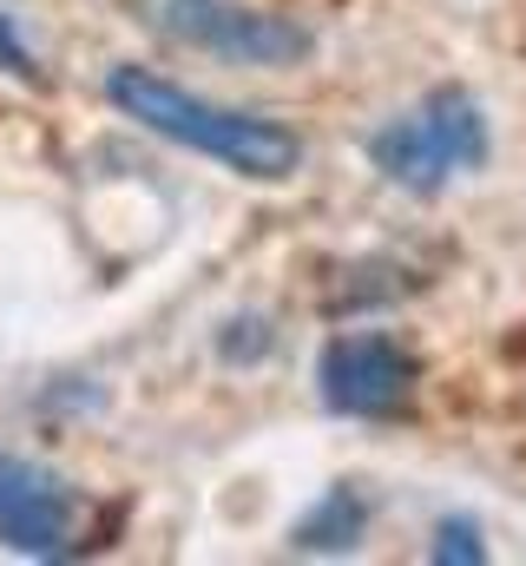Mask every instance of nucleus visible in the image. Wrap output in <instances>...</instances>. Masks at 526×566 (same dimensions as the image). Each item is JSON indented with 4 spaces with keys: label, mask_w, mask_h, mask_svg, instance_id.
<instances>
[{
    "label": "nucleus",
    "mask_w": 526,
    "mask_h": 566,
    "mask_svg": "<svg viewBox=\"0 0 526 566\" xmlns=\"http://www.w3.org/2000/svg\"><path fill=\"white\" fill-rule=\"evenodd\" d=\"M316 382H323V402H329L336 416H356V422H394V416H408L421 369H414V356H408L394 336L362 329V336H336V343L323 349Z\"/></svg>",
    "instance_id": "39448f33"
},
{
    "label": "nucleus",
    "mask_w": 526,
    "mask_h": 566,
    "mask_svg": "<svg viewBox=\"0 0 526 566\" xmlns=\"http://www.w3.org/2000/svg\"><path fill=\"white\" fill-rule=\"evenodd\" d=\"M356 534H362V501L349 494V488H336L309 521H296V547L303 554H343V547H356Z\"/></svg>",
    "instance_id": "423d86ee"
},
{
    "label": "nucleus",
    "mask_w": 526,
    "mask_h": 566,
    "mask_svg": "<svg viewBox=\"0 0 526 566\" xmlns=\"http://www.w3.org/2000/svg\"><path fill=\"white\" fill-rule=\"evenodd\" d=\"M0 66H7V73H20V80H40V66H33V53L20 46L13 13H7V7H0Z\"/></svg>",
    "instance_id": "6e6552de"
},
{
    "label": "nucleus",
    "mask_w": 526,
    "mask_h": 566,
    "mask_svg": "<svg viewBox=\"0 0 526 566\" xmlns=\"http://www.w3.org/2000/svg\"><path fill=\"white\" fill-rule=\"evenodd\" d=\"M434 560H461V566H481L487 547L474 534V521H441V541H434Z\"/></svg>",
    "instance_id": "0eeeda50"
},
{
    "label": "nucleus",
    "mask_w": 526,
    "mask_h": 566,
    "mask_svg": "<svg viewBox=\"0 0 526 566\" xmlns=\"http://www.w3.org/2000/svg\"><path fill=\"white\" fill-rule=\"evenodd\" d=\"M138 20L151 33H165L171 46L238 60V66H296L316 46V33L303 20L263 13L244 0H138Z\"/></svg>",
    "instance_id": "7ed1b4c3"
},
{
    "label": "nucleus",
    "mask_w": 526,
    "mask_h": 566,
    "mask_svg": "<svg viewBox=\"0 0 526 566\" xmlns=\"http://www.w3.org/2000/svg\"><path fill=\"white\" fill-rule=\"evenodd\" d=\"M369 165H376L389 185H401V191L434 198L448 178L487 165V113L474 106V93L434 86L421 106H408L401 119H389V126L369 139Z\"/></svg>",
    "instance_id": "f03ea898"
},
{
    "label": "nucleus",
    "mask_w": 526,
    "mask_h": 566,
    "mask_svg": "<svg viewBox=\"0 0 526 566\" xmlns=\"http://www.w3.org/2000/svg\"><path fill=\"white\" fill-rule=\"evenodd\" d=\"M106 99L126 119H138L145 133L185 145V151H204V158H218V165H231L244 178H263V185H276V178H290L303 165V139L290 126H276L263 113L211 106V99H198V93L145 73V66H113L106 73Z\"/></svg>",
    "instance_id": "f257e3e1"
},
{
    "label": "nucleus",
    "mask_w": 526,
    "mask_h": 566,
    "mask_svg": "<svg viewBox=\"0 0 526 566\" xmlns=\"http://www.w3.org/2000/svg\"><path fill=\"white\" fill-rule=\"evenodd\" d=\"M93 507L73 481H60L53 468L27 461V454H0V547L33 554V560H73L93 541Z\"/></svg>",
    "instance_id": "20e7f679"
}]
</instances>
